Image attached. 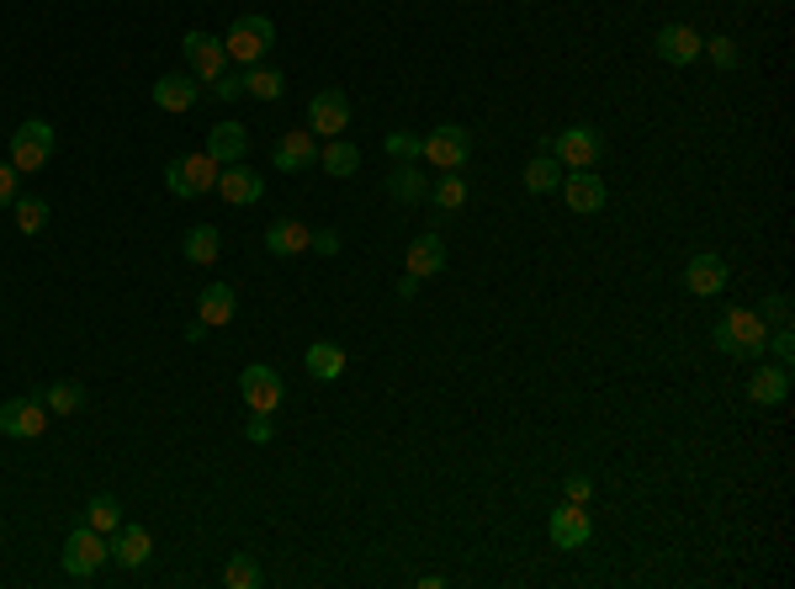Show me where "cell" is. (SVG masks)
Masks as SVG:
<instances>
[{
  "instance_id": "cell-15",
  "label": "cell",
  "mask_w": 795,
  "mask_h": 589,
  "mask_svg": "<svg viewBox=\"0 0 795 589\" xmlns=\"http://www.w3.org/2000/svg\"><path fill=\"white\" fill-rule=\"evenodd\" d=\"M589 537H594V520H589V510L583 505H557L552 510V541L562 547V552H579V547H589Z\"/></svg>"
},
{
  "instance_id": "cell-9",
  "label": "cell",
  "mask_w": 795,
  "mask_h": 589,
  "mask_svg": "<svg viewBox=\"0 0 795 589\" xmlns=\"http://www.w3.org/2000/svg\"><path fill=\"white\" fill-rule=\"evenodd\" d=\"M239 393H244V404H249V415H276V409H282V398H287L276 367H261V362L239 372Z\"/></svg>"
},
{
  "instance_id": "cell-39",
  "label": "cell",
  "mask_w": 795,
  "mask_h": 589,
  "mask_svg": "<svg viewBox=\"0 0 795 589\" xmlns=\"http://www.w3.org/2000/svg\"><path fill=\"white\" fill-rule=\"evenodd\" d=\"M213 97H217V101H239V97H244V74H228V70H223V74L213 80Z\"/></svg>"
},
{
  "instance_id": "cell-12",
  "label": "cell",
  "mask_w": 795,
  "mask_h": 589,
  "mask_svg": "<svg viewBox=\"0 0 795 589\" xmlns=\"http://www.w3.org/2000/svg\"><path fill=\"white\" fill-rule=\"evenodd\" d=\"M652 49H658V59H663V64H695V59H700V49H705V38H700L695 27L669 22V27H658Z\"/></svg>"
},
{
  "instance_id": "cell-29",
  "label": "cell",
  "mask_w": 795,
  "mask_h": 589,
  "mask_svg": "<svg viewBox=\"0 0 795 589\" xmlns=\"http://www.w3.org/2000/svg\"><path fill=\"white\" fill-rule=\"evenodd\" d=\"M520 181H526V192L547 196V192H552V186H562V165H557L552 154H547V149H541V154H536V160H530L526 171H520Z\"/></svg>"
},
{
  "instance_id": "cell-25",
  "label": "cell",
  "mask_w": 795,
  "mask_h": 589,
  "mask_svg": "<svg viewBox=\"0 0 795 589\" xmlns=\"http://www.w3.org/2000/svg\"><path fill=\"white\" fill-rule=\"evenodd\" d=\"M303 367H308L314 383H339V372H345V351L329 345V341H314L308 345V356H303Z\"/></svg>"
},
{
  "instance_id": "cell-20",
  "label": "cell",
  "mask_w": 795,
  "mask_h": 589,
  "mask_svg": "<svg viewBox=\"0 0 795 589\" xmlns=\"http://www.w3.org/2000/svg\"><path fill=\"white\" fill-rule=\"evenodd\" d=\"M207 154H213L217 165H239L244 154H249V128L244 123H213L207 128Z\"/></svg>"
},
{
  "instance_id": "cell-23",
  "label": "cell",
  "mask_w": 795,
  "mask_h": 589,
  "mask_svg": "<svg viewBox=\"0 0 795 589\" xmlns=\"http://www.w3.org/2000/svg\"><path fill=\"white\" fill-rule=\"evenodd\" d=\"M785 393H791V367H779V362H774V367H758L747 377V398H753V404H779Z\"/></svg>"
},
{
  "instance_id": "cell-33",
  "label": "cell",
  "mask_w": 795,
  "mask_h": 589,
  "mask_svg": "<svg viewBox=\"0 0 795 589\" xmlns=\"http://www.w3.org/2000/svg\"><path fill=\"white\" fill-rule=\"evenodd\" d=\"M265 573H261V563H255V552H234L228 558V568H223V585L228 589H255Z\"/></svg>"
},
{
  "instance_id": "cell-41",
  "label": "cell",
  "mask_w": 795,
  "mask_h": 589,
  "mask_svg": "<svg viewBox=\"0 0 795 589\" xmlns=\"http://www.w3.org/2000/svg\"><path fill=\"white\" fill-rule=\"evenodd\" d=\"M244 436H249L255 446H265L271 436H276V425H271V415H249V425H244Z\"/></svg>"
},
{
  "instance_id": "cell-30",
  "label": "cell",
  "mask_w": 795,
  "mask_h": 589,
  "mask_svg": "<svg viewBox=\"0 0 795 589\" xmlns=\"http://www.w3.org/2000/svg\"><path fill=\"white\" fill-rule=\"evenodd\" d=\"M85 526H91V531H101V537H112V531L122 526V505L112 499V494H96V499L85 505Z\"/></svg>"
},
{
  "instance_id": "cell-4",
  "label": "cell",
  "mask_w": 795,
  "mask_h": 589,
  "mask_svg": "<svg viewBox=\"0 0 795 589\" xmlns=\"http://www.w3.org/2000/svg\"><path fill=\"white\" fill-rule=\"evenodd\" d=\"M467 154H472V133L461 123H440L419 139V160H430L435 171H461Z\"/></svg>"
},
{
  "instance_id": "cell-18",
  "label": "cell",
  "mask_w": 795,
  "mask_h": 589,
  "mask_svg": "<svg viewBox=\"0 0 795 589\" xmlns=\"http://www.w3.org/2000/svg\"><path fill=\"white\" fill-rule=\"evenodd\" d=\"M202 97V80L196 74H160L154 80V106L160 112H192Z\"/></svg>"
},
{
  "instance_id": "cell-27",
  "label": "cell",
  "mask_w": 795,
  "mask_h": 589,
  "mask_svg": "<svg viewBox=\"0 0 795 589\" xmlns=\"http://www.w3.org/2000/svg\"><path fill=\"white\" fill-rule=\"evenodd\" d=\"M282 91H287V74L282 70H271V64H249V70H244V97L282 101Z\"/></svg>"
},
{
  "instance_id": "cell-17",
  "label": "cell",
  "mask_w": 795,
  "mask_h": 589,
  "mask_svg": "<svg viewBox=\"0 0 795 589\" xmlns=\"http://www.w3.org/2000/svg\"><path fill=\"white\" fill-rule=\"evenodd\" d=\"M106 547H112V563L122 568H144L154 558V537H149L144 526H133V520H122L118 531L106 537Z\"/></svg>"
},
{
  "instance_id": "cell-10",
  "label": "cell",
  "mask_w": 795,
  "mask_h": 589,
  "mask_svg": "<svg viewBox=\"0 0 795 589\" xmlns=\"http://www.w3.org/2000/svg\"><path fill=\"white\" fill-rule=\"evenodd\" d=\"M181 53H186V70H192L202 85H213L217 74L228 70L223 38H213V32H186V38H181Z\"/></svg>"
},
{
  "instance_id": "cell-24",
  "label": "cell",
  "mask_w": 795,
  "mask_h": 589,
  "mask_svg": "<svg viewBox=\"0 0 795 589\" xmlns=\"http://www.w3.org/2000/svg\"><path fill=\"white\" fill-rule=\"evenodd\" d=\"M435 271H446V240L440 234H419L409 245V276H435Z\"/></svg>"
},
{
  "instance_id": "cell-37",
  "label": "cell",
  "mask_w": 795,
  "mask_h": 589,
  "mask_svg": "<svg viewBox=\"0 0 795 589\" xmlns=\"http://www.w3.org/2000/svg\"><path fill=\"white\" fill-rule=\"evenodd\" d=\"M387 154L393 160H419V133H387Z\"/></svg>"
},
{
  "instance_id": "cell-14",
  "label": "cell",
  "mask_w": 795,
  "mask_h": 589,
  "mask_svg": "<svg viewBox=\"0 0 795 589\" xmlns=\"http://www.w3.org/2000/svg\"><path fill=\"white\" fill-rule=\"evenodd\" d=\"M726 282H732V271H726L722 255H711V250L690 255V266H684V287H690L695 297H722Z\"/></svg>"
},
{
  "instance_id": "cell-5",
  "label": "cell",
  "mask_w": 795,
  "mask_h": 589,
  "mask_svg": "<svg viewBox=\"0 0 795 589\" xmlns=\"http://www.w3.org/2000/svg\"><path fill=\"white\" fill-rule=\"evenodd\" d=\"M217 171H223V165H217L207 149H202V154H181V160L165 165V186H170V196H202L217 186Z\"/></svg>"
},
{
  "instance_id": "cell-8",
  "label": "cell",
  "mask_w": 795,
  "mask_h": 589,
  "mask_svg": "<svg viewBox=\"0 0 795 589\" xmlns=\"http://www.w3.org/2000/svg\"><path fill=\"white\" fill-rule=\"evenodd\" d=\"M53 160V128L43 123V118H27L17 133H11V165L22 175H32V171H43Z\"/></svg>"
},
{
  "instance_id": "cell-42",
  "label": "cell",
  "mask_w": 795,
  "mask_h": 589,
  "mask_svg": "<svg viewBox=\"0 0 795 589\" xmlns=\"http://www.w3.org/2000/svg\"><path fill=\"white\" fill-rule=\"evenodd\" d=\"M314 250H318V255H339V234H335V229H318Z\"/></svg>"
},
{
  "instance_id": "cell-32",
  "label": "cell",
  "mask_w": 795,
  "mask_h": 589,
  "mask_svg": "<svg viewBox=\"0 0 795 589\" xmlns=\"http://www.w3.org/2000/svg\"><path fill=\"white\" fill-rule=\"evenodd\" d=\"M430 202L440 207V213H457L461 202H467V181H461L457 171H440V181L430 186Z\"/></svg>"
},
{
  "instance_id": "cell-28",
  "label": "cell",
  "mask_w": 795,
  "mask_h": 589,
  "mask_svg": "<svg viewBox=\"0 0 795 589\" xmlns=\"http://www.w3.org/2000/svg\"><path fill=\"white\" fill-rule=\"evenodd\" d=\"M318 165H324L329 175H339V181H345V175L361 171V149L345 144V139H329V144L318 149Z\"/></svg>"
},
{
  "instance_id": "cell-40",
  "label": "cell",
  "mask_w": 795,
  "mask_h": 589,
  "mask_svg": "<svg viewBox=\"0 0 795 589\" xmlns=\"http://www.w3.org/2000/svg\"><path fill=\"white\" fill-rule=\"evenodd\" d=\"M700 53H711V59H716V70H732V64H737V49H732V38H711V43H705Z\"/></svg>"
},
{
  "instance_id": "cell-11",
  "label": "cell",
  "mask_w": 795,
  "mask_h": 589,
  "mask_svg": "<svg viewBox=\"0 0 795 589\" xmlns=\"http://www.w3.org/2000/svg\"><path fill=\"white\" fill-rule=\"evenodd\" d=\"M339 128H350V97L329 85L308 101V133L314 139H339Z\"/></svg>"
},
{
  "instance_id": "cell-7",
  "label": "cell",
  "mask_w": 795,
  "mask_h": 589,
  "mask_svg": "<svg viewBox=\"0 0 795 589\" xmlns=\"http://www.w3.org/2000/svg\"><path fill=\"white\" fill-rule=\"evenodd\" d=\"M106 558H112V547H106V537L91 531V526H74L70 537H64V552H59V563H64L70 579H91Z\"/></svg>"
},
{
  "instance_id": "cell-16",
  "label": "cell",
  "mask_w": 795,
  "mask_h": 589,
  "mask_svg": "<svg viewBox=\"0 0 795 589\" xmlns=\"http://www.w3.org/2000/svg\"><path fill=\"white\" fill-rule=\"evenodd\" d=\"M318 160V139L314 133H308V128H292V133H282V139H276V149H271V165H276V171H308V165H314Z\"/></svg>"
},
{
  "instance_id": "cell-38",
  "label": "cell",
  "mask_w": 795,
  "mask_h": 589,
  "mask_svg": "<svg viewBox=\"0 0 795 589\" xmlns=\"http://www.w3.org/2000/svg\"><path fill=\"white\" fill-rule=\"evenodd\" d=\"M562 494H568L573 505H589V499H594V484H589L583 473H568V478H562Z\"/></svg>"
},
{
  "instance_id": "cell-3",
  "label": "cell",
  "mask_w": 795,
  "mask_h": 589,
  "mask_svg": "<svg viewBox=\"0 0 795 589\" xmlns=\"http://www.w3.org/2000/svg\"><path fill=\"white\" fill-rule=\"evenodd\" d=\"M547 154H552L562 171H594V160L604 154V139H600V128H562L557 139H547Z\"/></svg>"
},
{
  "instance_id": "cell-19",
  "label": "cell",
  "mask_w": 795,
  "mask_h": 589,
  "mask_svg": "<svg viewBox=\"0 0 795 589\" xmlns=\"http://www.w3.org/2000/svg\"><path fill=\"white\" fill-rule=\"evenodd\" d=\"M265 250L271 255H282V261H292V255H308L314 250V229L297 219H276L271 229H265Z\"/></svg>"
},
{
  "instance_id": "cell-21",
  "label": "cell",
  "mask_w": 795,
  "mask_h": 589,
  "mask_svg": "<svg viewBox=\"0 0 795 589\" xmlns=\"http://www.w3.org/2000/svg\"><path fill=\"white\" fill-rule=\"evenodd\" d=\"M234 314H239V297H234L228 282H213V287H202V293H196V319L207 324V329H223Z\"/></svg>"
},
{
  "instance_id": "cell-22",
  "label": "cell",
  "mask_w": 795,
  "mask_h": 589,
  "mask_svg": "<svg viewBox=\"0 0 795 589\" xmlns=\"http://www.w3.org/2000/svg\"><path fill=\"white\" fill-rule=\"evenodd\" d=\"M562 196L573 213H600L604 207V181L594 171H568L562 175Z\"/></svg>"
},
{
  "instance_id": "cell-1",
  "label": "cell",
  "mask_w": 795,
  "mask_h": 589,
  "mask_svg": "<svg viewBox=\"0 0 795 589\" xmlns=\"http://www.w3.org/2000/svg\"><path fill=\"white\" fill-rule=\"evenodd\" d=\"M764 345H769V324L753 308H726L716 319V351L737 356V362H764Z\"/></svg>"
},
{
  "instance_id": "cell-26",
  "label": "cell",
  "mask_w": 795,
  "mask_h": 589,
  "mask_svg": "<svg viewBox=\"0 0 795 589\" xmlns=\"http://www.w3.org/2000/svg\"><path fill=\"white\" fill-rule=\"evenodd\" d=\"M217 250H223V240H217L213 223H196V229H186V240H181V255H186L192 266H213Z\"/></svg>"
},
{
  "instance_id": "cell-44",
  "label": "cell",
  "mask_w": 795,
  "mask_h": 589,
  "mask_svg": "<svg viewBox=\"0 0 795 589\" xmlns=\"http://www.w3.org/2000/svg\"><path fill=\"white\" fill-rule=\"evenodd\" d=\"M414 293H419V276H404V282H398V303H409Z\"/></svg>"
},
{
  "instance_id": "cell-34",
  "label": "cell",
  "mask_w": 795,
  "mask_h": 589,
  "mask_svg": "<svg viewBox=\"0 0 795 589\" xmlns=\"http://www.w3.org/2000/svg\"><path fill=\"white\" fill-rule=\"evenodd\" d=\"M387 192L398 196V202H425V171H414V165L393 171L387 175Z\"/></svg>"
},
{
  "instance_id": "cell-36",
  "label": "cell",
  "mask_w": 795,
  "mask_h": 589,
  "mask_svg": "<svg viewBox=\"0 0 795 589\" xmlns=\"http://www.w3.org/2000/svg\"><path fill=\"white\" fill-rule=\"evenodd\" d=\"M17 186H22V171H17L11 160H0V213H6V207H11L17 196H22Z\"/></svg>"
},
{
  "instance_id": "cell-35",
  "label": "cell",
  "mask_w": 795,
  "mask_h": 589,
  "mask_svg": "<svg viewBox=\"0 0 795 589\" xmlns=\"http://www.w3.org/2000/svg\"><path fill=\"white\" fill-rule=\"evenodd\" d=\"M43 404H49V415H74V409L85 404V388H80V383H53V388L43 393Z\"/></svg>"
},
{
  "instance_id": "cell-6",
  "label": "cell",
  "mask_w": 795,
  "mask_h": 589,
  "mask_svg": "<svg viewBox=\"0 0 795 589\" xmlns=\"http://www.w3.org/2000/svg\"><path fill=\"white\" fill-rule=\"evenodd\" d=\"M43 430H49V404H43V398L22 393V398H6V404H0V436H6V441H38Z\"/></svg>"
},
{
  "instance_id": "cell-13",
  "label": "cell",
  "mask_w": 795,
  "mask_h": 589,
  "mask_svg": "<svg viewBox=\"0 0 795 589\" xmlns=\"http://www.w3.org/2000/svg\"><path fill=\"white\" fill-rule=\"evenodd\" d=\"M217 196L228 202V207H255L265 196V181H261V171H249V165H223L217 171Z\"/></svg>"
},
{
  "instance_id": "cell-43",
  "label": "cell",
  "mask_w": 795,
  "mask_h": 589,
  "mask_svg": "<svg viewBox=\"0 0 795 589\" xmlns=\"http://www.w3.org/2000/svg\"><path fill=\"white\" fill-rule=\"evenodd\" d=\"M769 314H774V324H791V303H785V293L769 297Z\"/></svg>"
},
{
  "instance_id": "cell-31",
  "label": "cell",
  "mask_w": 795,
  "mask_h": 589,
  "mask_svg": "<svg viewBox=\"0 0 795 589\" xmlns=\"http://www.w3.org/2000/svg\"><path fill=\"white\" fill-rule=\"evenodd\" d=\"M11 213H17V229H22V234H43V229H49V202H43V196H17Z\"/></svg>"
},
{
  "instance_id": "cell-2",
  "label": "cell",
  "mask_w": 795,
  "mask_h": 589,
  "mask_svg": "<svg viewBox=\"0 0 795 589\" xmlns=\"http://www.w3.org/2000/svg\"><path fill=\"white\" fill-rule=\"evenodd\" d=\"M276 49V27H271V17H261V11H249V17H239V22L228 27V38H223V53H228V64H261L265 53Z\"/></svg>"
}]
</instances>
